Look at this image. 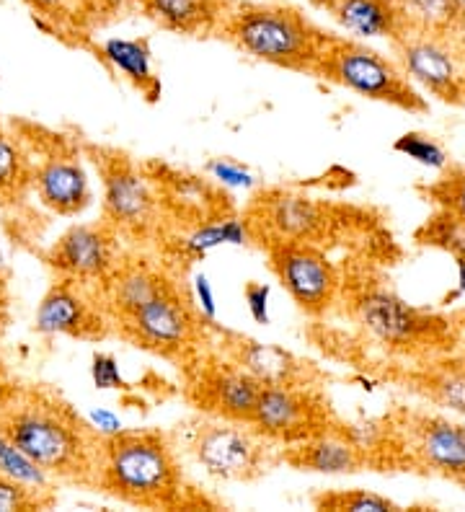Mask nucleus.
I'll use <instances>...</instances> for the list:
<instances>
[{
  "label": "nucleus",
  "instance_id": "obj_1",
  "mask_svg": "<svg viewBox=\"0 0 465 512\" xmlns=\"http://www.w3.org/2000/svg\"><path fill=\"white\" fill-rule=\"evenodd\" d=\"M91 430L73 409L37 394L0 406V432H6L47 474L60 479L96 481L104 438L93 440Z\"/></svg>",
  "mask_w": 465,
  "mask_h": 512
},
{
  "label": "nucleus",
  "instance_id": "obj_2",
  "mask_svg": "<svg viewBox=\"0 0 465 512\" xmlns=\"http://www.w3.org/2000/svg\"><path fill=\"white\" fill-rule=\"evenodd\" d=\"M96 484L124 505H184V471L174 440L158 430H122L101 443Z\"/></svg>",
  "mask_w": 465,
  "mask_h": 512
},
{
  "label": "nucleus",
  "instance_id": "obj_3",
  "mask_svg": "<svg viewBox=\"0 0 465 512\" xmlns=\"http://www.w3.org/2000/svg\"><path fill=\"white\" fill-rule=\"evenodd\" d=\"M380 471H411L465 489V422L422 409L385 417Z\"/></svg>",
  "mask_w": 465,
  "mask_h": 512
},
{
  "label": "nucleus",
  "instance_id": "obj_4",
  "mask_svg": "<svg viewBox=\"0 0 465 512\" xmlns=\"http://www.w3.org/2000/svg\"><path fill=\"white\" fill-rule=\"evenodd\" d=\"M354 313L375 342L416 363L458 352L465 342L455 316L409 306L383 285H367L354 300Z\"/></svg>",
  "mask_w": 465,
  "mask_h": 512
},
{
  "label": "nucleus",
  "instance_id": "obj_5",
  "mask_svg": "<svg viewBox=\"0 0 465 512\" xmlns=\"http://www.w3.org/2000/svg\"><path fill=\"white\" fill-rule=\"evenodd\" d=\"M223 32L238 50L261 63L298 73H316L331 37L282 6H238L223 13Z\"/></svg>",
  "mask_w": 465,
  "mask_h": 512
},
{
  "label": "nucleus",
  "instance_id": "obj_6",
  "mask_svg": "<svg viewBox=\"0 0 465 512\" xmlns=\"http://www.w3.org/2000/svg\"><path fill=\"white\" fill-rule=\"evenodd\" d=\"M181 432L184 453L212 479L251 484L267 476L274 463L282 461V453L277 456L279 445L264 438L251 422L207 414L186 422Z\"/></svg>",
  "mask_w": 465,
  "mask_h": 512
},
{
  "label": "nucleus",
  "instance_id": "obj_7",
  "mask_svg": "<svg viewBox=\"0 0 465 512\" xmlns=\"http://www.w3.org/2000/svg\"><path fill=\"white\" fill-rule=\"evenodd\" d=\"M316 73L336 86L354 91L370 101L411 114H424L429 104L396 60L349 39H329Z\"/></svg>",
  "mask_w": 465,
  "mask_h": 512
},
{
  "label": "nucleus",
  "instance_id": "obj_8",
  "mask_svg": "<svg viewBox=\"0 0 465 512\" xmlns=\"http://www.w3.org/2000/svg\"><path fill=\"white\" fill-rule=\"evenodd\" d=\"M396 63L416 86L445 104H465V50L455 34L406 29L393 39Z\"/></svg>",
  "mask_w": 465,
  "mask_h": 512
},
{
  "label": "nucleus",
  "instance_id": "obj_9",
  "mask_svg": "<svg viewBox=\"0 0 465 512\" xmlns=\"http://www.w3.org/2000/svg\"><path fill=\"white\" fill-rule=\"evenodd\" d=\"M251 425L264 438L285 448V445L313 438L318 432L331 430V419L329 409L313 388L264 386L256 401Z\"/></svg>",
  "mask_w": 465,
  "mask_h": 512
},
{
  "label": "nucleus",
  "instance_id": "obj_10",
  "mask_svg": "<svg viewBox=\"0 0 465 512\" xmlns=\"http://www.w3.org/2000/svg\"><path fill=\"white\" fill-rule=\"evenodd\" d=\"M269 262L274 275L305 313L321 316L339 295L341 277L323 251L313 244L277 241L269 246Z\"/></svg>",
  "mask_w": 465,
  "mask_h": 512
},
{
  "label": "nucleus",
  "instance_id": "obj_11",
  "mask_svg": "<svg viewBox=\"0 0 465 512\" xmlns=\"http://www.w3.org/2000/svg\"><path fill=\"white\" fill-rule=\"evenodd\" d=\"M119 324L130 342L158 355H179L186 347H192L199 331L197 316L176 298L171 285L153 295L143 308L119 319Z\"/></svg>",
  "mask_w": 465,
  "mask_h": 512
},
{
  "label": "nucleus",
  "instance_id": "obj_12",
  "mask_svg": "<svg viewBox=\"0 0 465 512\" xmlns=\"http://www.w3.org/2000/svg\"><path fill=\"white\" fill-rule=\"evenodd\" d=\"M161 200L148 176L135 166L114 161L104 174V213L112 228L124 233H148L158 220Z\"/></svg>",
  "mask_w": 465,
  "mask_h": 512
},
{
  "label": "nucleus",
  "instance_id": "obj_13",
  "mask_svg": "<svg viewBox=\"0 0 465 512\" xmlns=\"http://www.w3.org/2000/svg\"><path fill=\"white\" fill-rule=\"evenodd\" d=\"M248 225H261L264 233L277 241H295V244H316L318 238L329 233L331 218L318 202L303 194L269 192L259 197Z\"/></svg>",
  "mask_w": 465,
  "mask_h": 512
},
{
  "label": "nucleus",
  "instance_id": "obj_14",
  "mask_svg": "<svg viewBox=\"0 0 465 512\" xmlns=\"http://www.w3.org/2000/svg\"><path fill=\"white\" fill-rule=\"evenodd\" d=\"M117 244L114 228L106 225H75L55 244L52 267L70 282H99L112 275Z\"/></svg>",
  "mask_w": 465,
  "mask_h": 512
},
{
  "label": "nucleus",
  "instance_id": "obj_15",
  "mask_svg": "<svg viewBox=\"0 0 465 512\" xmlns=\"http://www.w3.org/2000/svg\"><path fill=\"white\" fill-rule=\"evenodd\" d=\"M282 461L292 469L313 471L326 476H347L360 471H375V461L365 448L349 438L344 427H331L313 438L282 448Z\"/></svg>",
  "mask_w": 465,
  "mask_h": 512
},
{
  "label": "nucleus",
  "instance_id": "obj_16",
  "mask_svg": "<svg viewBox=\"0 0 465 512\" xmlns=\"http://www.w3.org/2000/svg\"><path fill=\"white\" fill-rule=\"evenodd\" d=\"M261 388L264 383L230 360L228 365H212L202 370L192 391L197 394L199 409H205L212 417L251 422Z\"/></svg>",
  "mask_w": 465,
  "mask_h": 512
},
{
  "label": "nucleus",
  "instance_id": "obj_17",
  "mask_svg": "<svg viewBox=\"0 0 465 512\" xmlns=\"http://www.w3.org/2000/svg\"><path fill=\"white\" fill-rule=\"evenodd\" d=\"M225 350H228L233 363L248 370L264 386L313 388V381H316V370L310 368V363L295 357L292 352L282 350L277 344H261L256 339L230 337Z\"/></svg>",
  "mask_w": 465,
  "mask_h": 512
},
{
  "label": "nucleus",
  "instance_id": "obj_18",
  "mask_svg": "<svg viewBox=\"0 0 465 512\" xmlns=\"http://www.w3.org/2000/svg\"><path fill=\"white\" fill-rule=\"evenodd\" d=\"M406 388L419 399L465 417V352L432 357L406 373Z\"/></svg>",
  "mask_w": 465,
  "mask_h": 512
},
{
  "label": "nucleus",
  "instance_id": "obj_19",
  "mask_svg": "<svg viewBox=\"0 0 465 512\" xmlns=\"http://www.w3.org/2000/svg\"><path fill=\"white\" fill-rule=\"evenodd\" d=\"M37 331L55 337V334H70V337H99L104 334V324L93 313L83 295L65 280L55 285L37 308Z\"/></svg>",
  "mask_w": 465,
  "mask_h": 512
},
{
  "label": "nucleus",
  "instance_id": "obj_20",
  "mask_svg": "<svg viewBox=\"0 0 465 512\" xmlns=\"http://www.w3.org/2000/svg\"><path fill=\"white\" fill-rule=\"evenodd\" d=\"M39 200L57 215H75L91 200L88 176L78 161L70 158H50L34 174Z\"/></svg>",
  "mask_w": 465,
  "mask_h": 512
},
{
  "label": "nucleus",
  "instance_id": "obj_21",
  "mask_svg": "<svg viewBox=\"0 0 465 512\" xmlns=\"http://www.w3.org/2000/svg\"><path fill=\"white\" fill-rule=\"evenodd\" d=\"M334 16L344 32L360 39H396L406 21L396 0H336Z\"/></svg>",
  "mask_w": 465,
  "mask_h": 512
},
{
  "label": "nucleus",
  "instance_id": "obj_22",
  "mask_svg": "<svg viewBox=\"0 0 465 512\" xmlns=\"http://www.w3.org/2000/svg\"><path fill=\"white\" fill-rule=\"evenodd\" d=\"M150 21L176 34H202L223 21L220 0H140Z\"/></svg>",
  "mask_w": 465,
  "mask_h": 512
},
{
  "label": "nucleus",
  "instance_id": "obj_23",
  "mask_svg": "<svg viewBox=\"0 0 465 512\" xmlns=\"http://www.w3.org/2000/svg\"><path fill=\"white\" fill-rule=\"evenodd\" d=\"M99 55L114 73L140 88L150 101L161 94V83L153 73V52L145 39H106Z\"/></svg>",
  "mask_w": 465,
  "mask_h": 512
},
{
  "label": "nucleus",
  "instance_id": "obj_24",
  "mask_svg": "<svg viewBox=\"0 0 465 512\" xmlns=\"http://www.w3.org/2000/svg\"><path fill=\"white\" fill-rule=\"evenodd\" d=\"M106 280H109V300H112V308L117 311L119 319L143 308L153 295H158L168 285L161 280V275L150 272L143 264L114 269Z\"/></svg>",
  "mask_w": 465,
  "mask_h": 512
},
{
  "label": "nucleus",
  "instance_id": "obj_25",
  "mask_svg": "<svg viewBox=\"0 0 465 512\" xmlns=\"http://www.w3.org/2000/svg\"><path fill=\"white\" fill-rule=\"evenodd\" d=\"M406 29L455 34L465 29V0H396Z\"/></svg>",
  "mask_w": 465,
  "mask_h": 512
},
{
  "label": "nucleus",
  "instance_id": "obj_26",
  "mask_svg": "<svg viewBox=\"0 0 465 512\" xmlns=\"http://www.w3.org/2000/svg\"><path fill=\"white\" fill-rule=\"evenodd\" d=\"M251 225L238 218H220L197 225L194 231L181 238V251L189 256H205L217 246H241L248 241Z\"/></svg>",
  "mask_w": 465,
  "mask_h": 512
},
{
  "label": "nucleus",
  "instance_id": "obj_27",
  "mask_svg": "<svg viewBox=\"0 0 465 512\" xmlns=\"http://www.w3.org/2000/svg\"><path fill=\"white\" fill-rule=\"evenodd\" d=\"M0 474L19 481L26 489L52 494V476L29 453H24L19 445L13 443L6 432H0Z\"/></svg>",
  "mask_w": 465,
  "mask_h": 512
},
{
  "label": "nucleus",
  "instance_id": "obj_28",
  "mask_svg": "<svg viewBox=\"0 0 465 512\" xmlns=\"http://www.w3.org/2000/svg\"><path fill=\"white\" fill-rule=\"evenodd\" d=\"M316 510L331 512H385L401 510L393 500L383 494L367 492V489H334V492H321L313 497Z\"/></svg>",
  "mask_w": 465,
  "mask_h": 512
},
{
  "label": "nucleus",
  "instance_id": "obj_29",
  "mask_svg": "<svg viewBox=\"0 0 465 512\" xmlns=\"http://www.w3.org/2000/svg\"><path fill=\"white\" fill-rule=\"evenodd\" d=\"M424 192L437 210H445L465 223V166L447 163L440 171V179L429 184Z\"/></svg>",
  "mask_w": 465,
  "mask_h": 512
},
{
  "label": "nucleus",
  "instance_id": "obj_30",
  "mask_svg": "<svg viewBox=\"0 0 465 512\" xmlns=\"http://www.w3.org/2000/svg\"><path fill=\"white\" fill-rule=\"evenodd\" d=\"M393 150L434 171H442L450 163V156L445 153V148L434 138L424 135V132H406V135H401L393 143Z\"/></svg>",
  "mask_w": 465,
  "mask_h": 512
},
{
  "label": "nucleus",
  "instance_id": "obj_31",
  "mask_svg": "<svg viewBox=\"0 0 465 512\" xmlns=\"http://www.w3.org/2000/svg\"><path fill=\"white\" fill-rule=\"evenodd\" d=\"M55 497L47 492H34V489L21 487L19 481L8 479L0 474V512H24L50 507Z\"/></svg>",
  "mask_w": 465,
  "mask_h": 512
},
{
  "label": "nucleus",
  "instance_id": "obj_32",
  "mask_svg": "<svg viewBox=\"0 0 465 512\" xmlns=\"http://www.w3.org/2000/svg\"><path fill=\"white\" fill-rule=\"evenodd\" d=\"M24 174V158L8 135L0 132V192H11Z\"/></svg>",
  "mask_w": 465,
  "mask_h": 512
},
{
  "label": "nucleus",
  "instance_id": "obj_33",
  "mask_svg": "<svg viewBox=\"0 0 465 512\" xmlns=\"http://www.w3.org/2000/svg\"><path fill=\"white\" fill-rule=\"evenodd\" d=\"M24 3L37 13L39 19H50L52 24H57V21H70L73 16L88 13L86 0H24Z\"/></svg>",
  "mask_w": 465,
  "mask_h": 512
},
{
  "label": "nucleus",
  "instance_id": "obj_34",
  "mask_svg": "<svg viewBox=\"0 0 465 512\" xmlns=\"http://www.w3.org/2000/svg\"><path fill=\"white\" fill-rule=\"evenodd\" d=\"M210 176L215 182H220L223 187H233V189H251L254 187V174L241 166L238 161H230V158H215L207 166Z\"/></svg>",
  "mask_w": 465,
  "mask_h": 512
},
{
  "label": "nucleus",
  "instance_id": "obj_35",
  "mask_svg": "<svg viewBox=\"0 0 465 512\" xmlns=\"http://www.w3.org/2000/svg\"><path fill=\"white\" fill-rule=\"evenodd\" d=\"M91 378H93V386L101 388V391H106V388H124V386H127V383H124V378H122V373H119L117 360H114L112 355H104V352L93 355Z\"/></svg>",
  "mask_w": 465,
  "mask_h": 512
},
{
  "label": "nucleus",
  "instance_id": "obj_36",
  "mask_svg": "<svg viewBox=\"0 0 465 512\" xmlns=\"http://www.w3.org/2000/svg\"><path fill=\"white\" fill-rule=\"evenodd\" d=\"M269 295H272V288L264 285V282H248L246 288H243L248 313H251V319L261 326L269 324Z\"/></svg>",
  "mask_w": 465,
  "mask_h": 512
},
{
  "label": "nucleus",
  "instance_id": "obj_37",
  "mask_svg": "<svg viewBox=\"0 0 465 512\" xmlns=\"http://www.w3.org/2000/svg\"><path fill=\"white\" fill-rule=\"evenodd\" d=\"M194 295H197V306L202 311V316L207 319H215L217 316V303H215V290H212V282L207 280L205 272H199L194 277Z\"/></svg>",
  "mask_w": 465,
  "mask_h": 512
},
{
  "label": "nucleus",
  "instance_id": "obj_38",
  "mask_svg": "<svg viewBox=\"0 0 465 512\" xmlns=\"http://www.w3.org/2000/svg\"><path fill=\"white\" fill-rule=\"evenodd\" d=\"M140 6V0H86L88 13L93 16H119V13H127L132 8Z\"/></svg>",
  "mask_w": 465,
  "mask_h": 512
},
{
  "label": "nucleus",
  "instance_id": "obj_39",
  "mask_svg": "<svg viewBox=\"0 0 465 512\" xmlns=\"http://www.w3.org/2000/svg\"><path fill=\"white\" fill-rule=\"evenodd\" d=\"M91 427L93 432H99L101 438H112L122 432V422H119L117 414L99 409V412H91Z\"/></svg>",
  "mask_w": 465,
  "mask_h": 512
},
{
  "label": "nucleus",
  "instance_id": "obj_40",
  "mask_svg": "<svg viewBox=\"0 0 465 512\" xmlns=\"http://www.w3.org/2000/svg\"><path fill=\"white\" fill-rule=\"evenodd\" d=\"M455 319H458L460 329H463V334H465V313H460V316H455Z\"/></svg>",
  "mask_w": 465,
  "mask_h": 512
},
{
  "label": "nucleus",
  "instance_id": "obj_41",
  "mask_svg": "<svg viewBox=\"0 0 465 512\" xmlns=\"http://www.w3.org/2000/svg\"><path fill=\"white\" fill-rule=\"evenodd\" d=\"M460 350H463V352H465V342H463V347H460Z\"/></svg>",
  "mask_w": 465,
  "mask_h": 512
}]
</instances>
